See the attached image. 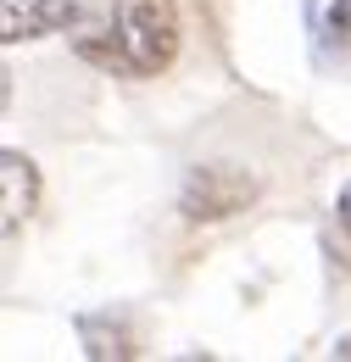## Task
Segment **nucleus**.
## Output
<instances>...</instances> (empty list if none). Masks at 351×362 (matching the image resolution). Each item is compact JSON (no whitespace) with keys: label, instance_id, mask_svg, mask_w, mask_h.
I'll use <instances>...</instances> for the list:
<instances>
[{"label":"nucleus","instance_id":"1","mask_svg":"<svg viewBox=\"0 0 351 362\" xmlns=\"http://www.w3.org/2000/svg\"><path fill=\"white\" fill-rule=\"evenodd\" d=\"M73 50L112 78H156L178 56V0H84Z\"/></svg>","mask_w":351,"mask_h":362},{"label":"nucleus","instance_id":"2","mask_svg":"<svg viewBox=\"0 0 351 362\" xmlns=\"http://www.w3.org/2000/svg\"><path fill=\"white\" fill-rule=\"evenodd\" d=\"M257 201V179L246 168H229V162H212V168H190L184 179V195H178V212L190 223H223L234 212H246Z\"/></svg>","mask_w":351,"mask_h":362},{"label":"nucleus","instance_id":"3","mask_svg":"<svg viewBox=\"0 0 351 362\" xmlns=\"http://www.w3.org/2000/svg\"><path fill=\"white\" fill-rule=\"evenodd\" d=\"M79 11H84V0H0V40L17 45V40L62 34L79 23Z\"/></svg>","mask_w":351,"mask_h":362},{"label":"nucleus","instance_id":"4","mask_svg":"<svg viewBox=\"0 0 351 362\" xmlns=\"http://www.w3.org/2000/svg\"><path fill=\"white\" fill-rule=\"evenodd\" d=\"M40 206V168L23 156V151H0V223H6V240H17V228L34 218Z\"/></svg>","mask_w":351,"mask_h":362},{"label":"nucleus","instance_id":"5","mask_svg":"<svg viewBox=\"0 0 351 362\" xmlns=\"http://www.w3.org/2000/svg\"><path fill=\"white\" fill-rule=\"evenodd\" d=\"M79 334H84V351L89 357H134L139 346H134V334H123L117 323L112 329H100V317H84L79 323Z\"/></svg>","mask_w":351,"mask_h":362},{"label":"nucleus","instance_id":"6","mask_svg":"<svg viewBox=\"0 0 351 362\" xmlns=\"http://www.w3.org/2000/svg\"><path fill=\"white\" fill-rule=\"evenodd\" d=\"M329 40H335V45H351V0H335V6H329Z\"/></svg>","mask_w":351,"mask_h":362},{"label":"nucleus","instance_id":"7","mask_svg":"<svg viewBox=\"0 0 351 362\" xmlns=\"http://www.w3.org/2000/svg\"><path fill=\"white\" fill-rule=\"evenodd\" d=\"M340 228H346V234H351V184H346V189H340Z\"/></svg>","mask_w":351,"mask_h":362}]
</instances>
